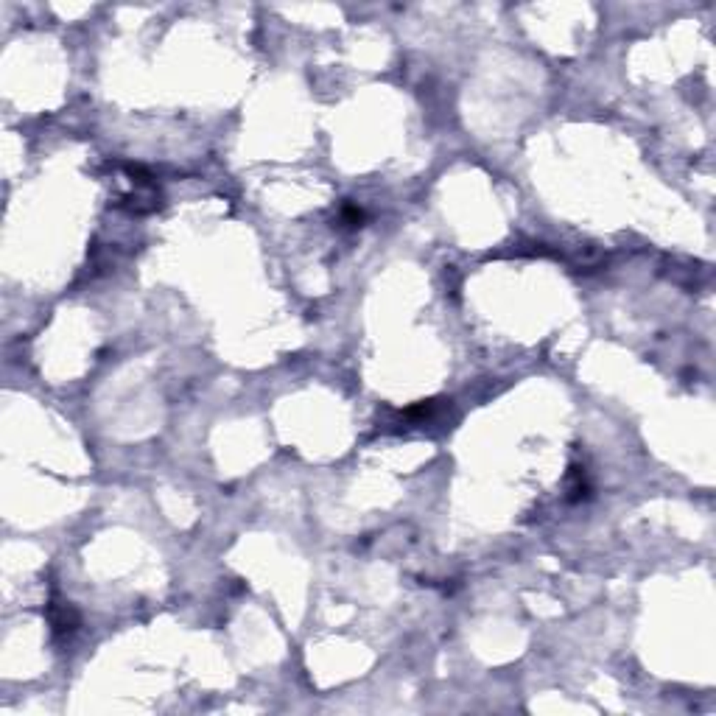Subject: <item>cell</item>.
<instances>
[{
  "label": "cell",
  "mask_w": 716,
  "mask_h": 716,
  "mask_svg": "<svg viewBox=\"0 0 716 716\" xmlns=\"http://www.w3.org/2000/svg\"><path fill=\"white\" fill-rule=\"evenodd\" d=\"M50 624H53V633H56V635H70V633L76 630V624H79V616H76L67 604H62L56 613H50Z\"/></svg>",
  "instance_id": "6da1fadb"
}]
</instances>
